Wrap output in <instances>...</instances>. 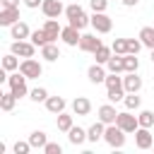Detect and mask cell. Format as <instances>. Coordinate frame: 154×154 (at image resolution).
<instances>
[{
  "label": "cell",
  "mask_w": 154,
  "mask_h": 154,
  "mask_svg": "<svg viewBox=\"0 0 154 154\" xmlns=\"http://www.w3.org/2000/svg\"><path fill=\"white\" fill-rule=\"evenodd\" d=\"M41 12H43L46 17H51V19H58V17L65 12V7H63V2H60V0H43Z\"/></svg>",
  "instance_id": "cell-10"
},
{
  "label": "cell",
  "mask_w": 154,
  "mask_h": 154,
  "mask_svg": "<svg viewBox=\"0 0 154 154\" xmlns=\"http://www.w3.org/2000/svg\"><path fill=\"white\" fill-rule=\"evenodd\" d=\"M120 2H123V5H125V7H135V5H137V2H140V0H120Z\"/></svg>",
  "instance_id": "cell-43"
},
{
  "label": "cell",
  "mask_w": 154,
  "mask_h": 154,
  "mask_svg": "<svg viewBox=\"0 0 154 154\" xmlns=\"http://www.w3.org/2000/svg\"><path fill=\"white\" fill-rule=\"evenodd\" d=\"M149 58H152V63H154V48H152V55H149Z\"/></svg>",
  "instance_id": "cell-44"
},
{
  "label": "cell",
  "mask_w": 154,
  "mask_h": 154,
  "mask_svg": "<svg viewBox=\"0 0 154 154\" xmlns=\"http://www.w3.org/2000/svg\"><path fill=\"white\" fill-rule=\"evenodd\" d=\"M89 7H91L94 12H106V7H108V0H89Z\"/></svg>",
  "instance_id": "cell-39"
},
{
  "label": "cell",
  "mask_w": 154,
  "mask_h": 154,
  "mask_svg": "<svg viewBox=\"0 0 154 154\" xmlns=\"http://www.w3.org/2000/svg\"><path fill=\"white\" fill-rule=\"evenodd\" d=\"M116 118H118V111H116V106H111V103H103V106H99V120H101V123L111 125V123H116Z\"/></svg>",
  "instance_id": "cell-18"
},
{
  "label": "cell",
  "mask_w": 154,
  "mask_h": 154,
  "mask_svg": "<svg viewBox=\"0 0 154 154\" xmlns=\"http://www.w3.org/2000/svg\"><path fill=\"white\" fill-rule=\"evenodd\" d=\"M43 103H46V108H48L51 113H55V116H58V113H63V111H65V106H67L63 96H48Z\"/></svg>",
  "instance_id": "cell-21"
},
{
  "label": "cell",
  "mask_w": 154,
  "mask_h": 154,
  "mask_svg": "<svg viewBox=\"0 0 154 154\" xmlns=\"http://www.w3.org/2000/svg\"><path fill=\"white\" fill-rule=\"evenodd\" d=\"M125 87H123V77H118V72L106 75V96L108 101H123L125 99Z\"/></svg>",
  "instance_id": "cell-1"
},
{
  "label": "cell",
  "mask_w": 154,
  "mask_h": 154,
  "mask_svg": "<svg viewBox=\"0 0 154 154\" xmlns=\"http://www.w3.org/2000/svg\"><path fill=\"white\" fill-rule=\"evenodd\" d=\"M60 38H63L67 46H79V38H82V34H79V29H77V26L67 24V26H63V31H60Z\"/></svg>",
  "instance_id": "cell-11"
},
{
  "label": "cell",
  "mask_w": 154,
  "mask_h": 154,
  "mask_svg": "<svg viewBox=\"0 0 154 154\" xmlns=\"http://www.w3.org/2000/svg\"><path fill=\"white\" fill-rule=\"evenodd\" d=\"M67 140L77 147V144H82L84 140H87V130H82V128H77V125H72L70 130H67Z\"/></svg>",
  "instance_id": "cell-23"
},
{
  "label": "cell",
  "mask_w": 154,
  "mask_h": 154,
  "mask_svg": "<svg viewBox=\"0 0 154 154\" xmlns=\"http://www.w3.org/2000/svg\"><path fill=\"white\" fill-rule=\"evenodd\" d=\"M41 58L48 60V63H55V60L60 58V48L55 46V41H51V43H46V46L41 48Z\"/></svg>",
  "instance_id": "cell-20"
},
{
  "label": "cell",
  "mask_w": 154,
  "mask_h": 154,
  "mask_svg": "<svg viewBox=\"0 0 154 154\" xmlns=\"http://www.w3.org/2000/svg\"><path fill=\"white\" fill-rule=\"evenodd\" d=\"M91 26H94L96 34H108L113 29V22H111V17L106 12H94L91 14Z\"/></svg>",
  "instance_id": "cell-6"
},
{
  "label": "cell",
  "mask_w": 154,
  "mask_h": 154,
  "mask_svg": "<svg viewBox=\"0 0 154 154\" xmlns=\"http://www.w3.org/2000/svg\"><path fill=\"white\" fill-rule=\"evenodd\" d=\"M7 84H10V91L17 96V99H22V96H26L29 94V89H26V77L17 70V72H12L10 77H7Z\"/></svg>",
  "instance_id": "cell-4"
},
{
  "label": "cell",
  "mask_w": 154,
  "mask_h": 154,
  "mask_svg": "<svg viewBox=\"0 0 154 154\" xmlns=\"http://www.w3.org/2000/svg\"><path fill=\"white\" fill-rule=\"evenodd\" d=\"M142 46H144V43L140 41V36H137V38H128V53H135V55H137V53L142 51Z\"/></svg>",
  "instance_id": "cell-37"
},
{
  "label": "cell",
  "mask_w": 154,
  "mask_h": 154,
  "mask_svg": "<svg viewBox=\"0 0 154 154\" xmlns=\"http://www.w3.org/2000/svg\"><path fill=\"white\" fill-rule=\"evenodd\" d=\"M29 99H31V101H36V103H41V101H46V99H48V91H46L43 87H36V89H31V91H29Z\"/></svg>",
  "instance_id": "cell-36"
},
{
  "label": "cell",
  "mask_w": 154,
  "mask_h": 154,
  "mask_svg": "<svg viewBox=\"0 0 154 154\" xmlns=\"http://www.w3.org/2000/svg\"><path fill=\"white\" fill-rule=\"evenodd\" d=\"M65 17H67V19H70V24H72V26H77L79 31H82L87 24H91V17H87V12H84L77 2L65 7Z\"/></svg>",
  "instance_id": "cell-2"
},
{
  "label": "cell",
  "mask_w": 154,
  "mask_h": 154,
  "mask_svg": "<svg viewBox=\"0 0 154 154\" xmlns=\"http://www.w3.org/2000/svg\"><path fill=\"white\" fill-rule=\"evenodd\" d=\"M70 128H72V116H70V113H65V111H63V113H58V130L67 132Z\"/></svg>",
  "instance_id": "cell-33"
},
{
  "label": "cell",
  "mask_w": 154,
  "mask_h": 154,
  "mask_svg": "<svg viewBox=\"0 0 154 154\" xmlns=\"http://www.w3.org/2000/svg\"><path fill=\"white\" fill-rule=\"evenodd\" d=\"M135 144H137V149H149V147H154V137H152L149 128H137V130H135Z\"/></svg>",
  "instance_id": "cell-9"
},
{
  "label": "cell",
  "mask_w": 154,
  "mask_h": 154,
  "mask_svg": "<svg viewBox=\"0 0 154 154\" xmlns=\"http://www.w3.org/2000/svg\"><path fill=\"white\" fill-rule=\"evenodd\" d=\"M103 132H106V123H101V120H96L89 130H87V140L89 142H99V140H103Z\"/></svg>",
  "instance_id": "cell-19"
},
{
  "label": "cell",
  "mask_w": 154,
  "mask_h": 154,
  "mask_svg": "<svg viewBox=\"0 0 154 154\" xmlns=\"http://www.w3.org/2000/svg\"><path fill=\"white\" fill-rule=\"evenodd\" d=\"M29 38H31V43H36L38 48H43L46 43H51V38H48V34L43 31V26H41V29H36V31H31V36H29Z\"/></svg>",
  "instance_id": "cell-27"
},
{
  "label": "cell",
  "mask_w": 154,
  "mask_h": 154,
  "mask_svg": "<svg viewBox=\"0 0 154 154\" xmlns=\"http://www.w3.org/2000/svg\"><path fill=\"white\" fill-rule=\"evenodd\" d=\"M19 72H22L26 79H38L41 72H43V67H41L38 60H34V58H24V60L19 63Z\"/></svg>",
  "instance_id": "cell-5"
},
{
  "label": "cell",
  "mask_w": 154,
  "mask_h": 154,
  "mask_svg": "<svg viewBox=\"0 0 154 154\" xmlns=\"http://www.w3.org/2000/svg\"><path fill=\"white\" fill-rule=\"evenodd\" d=\"M43 152H46V154H63V147H60L58 142H48V144L43 147Z\"/></svg>",
  "instance_id": "cell-40"
},
{
  "label": "cell",
  "mask_w": 154,
  "mask_h": 154,
  "mask_svg": "<svg viewBox=\"0 0 154 154\" xmlns=\"http://www.w3.org/2000/svg\"><path fill=\"white\" fill-rule=\"evenodd\" d=\"M14 103H17V96H14L12 91L0 94V108H2V111H12V108H14Z\"/></svg>",
  "instance_id": "cell-29"
},
{
  "label": "cell",
  "mask_w": 154,
  "mask_h": 154,
  "mask_svg": "<svg viewBox=\"0 0 154 154\" xmlns=\"http://www.w3.org/2000/svg\"><path fill=\"white\" fill-rule=\"evenodd\" d=\"M137 120H140V128H152L154 125V111H140Z\"/></svg>",
  "instance_id": "cell-34"
},
{
  "label": "cell",
  "mask_w": 154,
  "mask_h": 154,
  "mask_svg": "<svg viewBox=\"0 0 154 154\" xmlns=\"http://www.w3.org/2000/svg\"><path fill=\"white\" fill-rule=\"evenodd\" d=\"M123 103H125V108H128V111H137V108H140V103H142V99L137 96V91H130V94H125Z\"/></svg>",
  "instance_id": "cell-30"
},
{
  "label": "cell",
  "mask_w": 154,
  "mask_h": 154,
  "mask_svg": "<svg viewBox=\"0 0 154 154\" xmlns=\"http://www.w3.org/2000/svg\"><path fill=\"white\" fill-rule=\"evenodd\" d=\"M36 43H31V38L26 41H12V46H10V51L14 53V55H22V58H34V53H36Z\"/></svg>",
  "instance_id": "cell-7"
},
{
  "label": "cell",
  "mask_w": 154,
  "mask_h": 154,
  "mask_svg": "<svg viewBox=\"0 0 154 154\" xmlns=\"http://www.w3.org/2000/svg\"><path fill=\"white\" fill-rule=\"evenodd\" d=\"M123 63H125V72H137V67H140V60H137L135 53H125Z\"/></svg>",
  "instance_id": "cell-32"
},
{
  "label": "cell",
  "mask_w": 154,
  "mask_h": 154,
  "mask_svg": "<svg viewBox=\"0 0 154 154\" xmlns=\"http://www.w3.org/2000/svg\"><path fill=\"white\" fill-rule=\"evenodd\" d=\"M14 22H19V7H2L0 10V24L12 26Z\"/></svg>",
  "instance_id": "cell-12"
},
{
  "label": "cell",
  "mask_w": 154,
  "mask_h": 154,
  "mask_svg": "<svg viewBox=\"0 0 154 154\" xmlns=\"http://www.w3.org/2000/svg\"><path fill=\"white\" fill-rule=\"evenodd\" d=\"M34 147H31V142L26 140V142H14V154H29Z\"/></svg>",
  "instance_id": "cell-38"
},
{
  "label": "cell",
  "mask_w": 154,
  "mask_h": 154,
  "mask_svg": "<svg viewBox=\"0 0 154 154\" xmlns=\"http://www.w3.org/2000/svg\"><path fill=\"white\" fill-rule=\"evenodd\" d=\"M43 31L48 34V38L51 41H58V36H60V31H63V26L58 24V19H46V24H43Z\"/></svg>",
  "instance_id": "cell-22"
},
{
  "label": "cell",
  "mask_w": 154,
  "mask_h": 154,
  "mask_svg": "<svg viewBox=\"0 0 154 154\" xmlns=\"http://www.w3.org/2000/svg\"><path fill=\"white\" fill-rule=\"evenodd\" d=\"M106 67H108V72H118V75H120V72H125V63H123V55H116V53H113V55L108 58Z\"/></svg>",
  "instance_id": "cell-25"
},
{
  "label": "cell",
  "mask_w": 154,
  "mask_h": 154,
  "mask_svg": "<svg viewBox=\"0 0 154 154\" xmlns=\"http://www.w3.org/2000/svg\"><path fill=\"white\" fill-rule=\"evenodd\" d=\"M2 7H19V0H0Z\"/></svg>",
  "instance_id": "cell-42"
},
{
  "label": "cell",
  "mask_w": 154,
  "mask_h": 154,
  "mask_svg": "<svg viewBox=\"0 0 154 154\" xmlns=\"http://www.w3.org/2000/svg\"><path fill=\"white\" fill-rule=\"evenodd\" d=\"M87 77H89L91 84H101V82H106V70H103V65H101V63H94V65L87 70Z\"/></svg>",
  "instance_id": "cell-15"
},
{
  "label": "cell",
  "mask_w": 154,
  "mask_h": 154,
  "mask_svg": "<svg viewBox=\"0 0 154 154\" xmlns=\"http://www.w3.org/2000/svg\"><path fill=\"white\" fill-rule=\"evenodd\" d=\"M123 87H125L128 94H130V91H140V89H142V77H137V72H125Z\"/></svg>",
  "instance_id": "cell-16"
},
{
  "label": "cell",
  "mask_w": 154,
  "mask_h": 154,
  "mask_svg": "<svg viewBox=\"0 0 154 154\" xmlns=\"http://www.w3.org/2000/svg\"><path fill=\"white\" fill-rule=\"evenodd\" d=\"M10 36H12L14 41H24V38L31 36V29L26 26V22H14V24L10 26Z\"/></svg>",
  "instance_id": "cell-13"
},
{
  "label": "cell",
  "mask_w": 154,
  "mask_h": 154,
  "mask_svg": "<svg viewBox=\"0 0 154 154\" xmlns=\"http://www.w3.org/2000/svg\"><path fill=\"white\" fill-rule=\"evenodd\" d=\"M99 46H103V43H101V38H96L94 34H84V36L79 38V51H84V53H94Z\"/></svg>",
  "instance_id": "cell-14"
},
{
  "label": "cell",
  "mask_w": 154,
  "mask_h": 154,
  "mask_svg": "<svg viewBox=\"0 0 154 154\" xmlns=\"http://www.w3.org/2000/svg\"><path fill=\"white\" fill-rule=\"evenodd\" d=\"M116 125H118V128H123L125 132H135V130L140 128V120H137V116H132V113L123 111V113H118V118H116Z\"/></svg>",
  "instance_id": "cell-8"
},
{
  "label": "cell",
  "mask_w": 154,
  "mask_h": 154,
  "mask_svg": "<svg viewBox=\"0 0 154 154\" xmlns=\"http://www.w3.org/2000/svg\"><path fill=\"white\" fill-rule=\"evenodd\" d=\"M140 41L152 51L154 48V26H142L140 29Z\"/></svg>",
  "instance_id": "cell-26"
},
{
  "label": "cell",
  "mask_w": 154,
  "mask_h": 154,
  "mask_svg": "<svg viewBox=\"0 0 154 154\" xmlns=\"http://www.w3.org/2000/svg\"><path fill=\"white\" fill-rule=\"evenodd\" d=\"M2 67L7 70V72H14V70H19V60H17V55L10 51L5 58H2Z\"/></svg>",
  "instance_id": "cell-31"
},
{
  "label": "cell",
  "mask_w": 154,
  "mask_h": 154,
  "mask_svg": "<svg viewBox=\"0 0 154 154\" xmlns=\"http://www.w3.org/2000/svg\"><path fill=\"white\" fill-rule=\"evenodd\" d=\"M72 113H75V116H89V113H91V101H89L87 96H77V99L72 101Z\"/></svg>",
  "instance_id": "cell-17"
},
{
  "label": "cell",
  "mask_w": 154,
  "mask_h": 154,
  "mask_svg": "<svg viewBox=\"0 0 154 154\" xmlns=\"http://www.w3.org/2000/svg\"><path fill=\"white\" fill-rule=\"evenodd\" d=\"M111 55H113V48H108V46H99V48L94 51V58H96V63H101V65H106Z\"/></svg>",
  "instance_id": "cell-28"
},
{
  "label": "cell",
  "mask_w": 154,
  "mask_h": 154,
  "mask_svg": "<svg viewBox=\"0 0 154 154\" xmlns=\"http://www.w3.org/2000/svg\"><path fill=\"white\" fill-rule=\"evenodd\" d=\"M111 48H113L116 55H125V53H128V38H116V41L111 43Z\"/></svg>",
  "instance_id": "cell-35"
},
{
  "label": "cell",
  "mask_w": 154,
  "mask_h": 154,
  "mask_svg": "<svg viewBox=\"0 0 154 154\" xmlns=\"http://www.w3.org/2000/svg\"><path fill=\"white\" fill-rule=\"evenodd\" d=\"M22 2H24L29 10H36V7H41V5H43V0H22Z\"/></svg>",
  "instance_id": "cell-41"
},
{
  "label": "cell",
  "mask_w": 154,
  "mask_h": 154,
  "mask_svg": "<svg viewBox=\"0 0 154 154\" xmlns=\"http://www.w3.org/2000/svg\"><path fill=\"white\" fill-rule=\"evenodd\" d=\"M29 142H31V147H34V149H43V147L48 144V137H46V132H43V130H34V132L29 135Z\"/></svg>",
  "instance_id": "cell-24"
},
{
  "label": "cell",
  "mask_w": 154,
  "mask_h": 154,
  "mask_svg": "<svg viewBox=\"0 0 154 154\" xmlns=\"http://www.w3.org/2000/svg\"><path fill=\"white\" fill-rule=\"evenodd\" d=\"M125 130L123 128H118L116 123H111V125H106V132H103V140L108 142V147H113V149H123L125 147Z\"/></svg>",
  "instance_id": "cell-3"
}]
</instances>
